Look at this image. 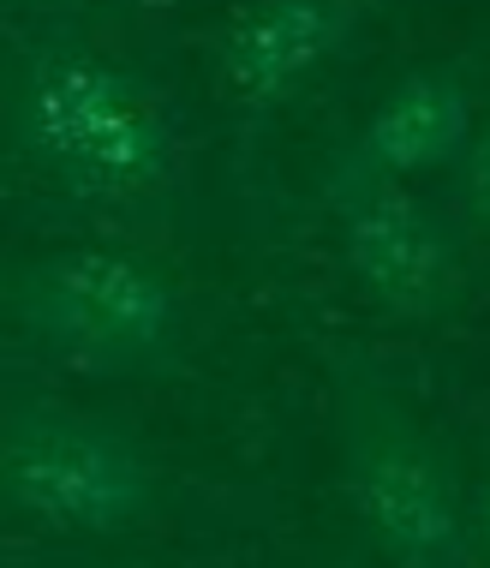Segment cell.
I'll use <instances>...</instances> for the list:
<instances>
[{
	"instance_id": "277c9868",
	"label": "cell",
	"mask_w": 490,
	"mask_h": 568,
	"mask_svg": "<svg viewBox=\"0 0 490 568\" xmlns=\"http://www.w3.org/2000/svg\"><path fill=\"white\" fill-rule=\"evenodd\" d=\"M0 497L67 539H120L156 515L162 473L126 425L84 407H19L0 419Z\"/></svg>"
},
{
	"instance_id": "3957f363",
	"label": "cell",
	"mask_w": 490,
	"mask_h": 568,
	"mask_svg": "<svg viewBox=\"0 0 490 568\" xmlns=\"http://www.w3.org/2000/svg\"><path fill=\"white\" fill-rule=\"evenodd\" d=\"M7 312L49 359L102 377H156L186 359V300L174 275L114 245H67L12 270Z\"/></svg>"
},
{
	"instance_id": "52a82bcc",
	"label": "cell",
	"mask_w": 490,
	"mask_h": 568,
	"mask_svg": "<svg viewBox=\"0 0 490 568\" xmlns=\"http://www.w3.org/2000/svg\"><path fill=\"white\" fill-rule=\"evenodd\" d=\"M365 0H245L216 42V84L245 114L287 102L354 42Z\"/></svg>"
},
{
	"instance_id": "5b68a950",
	"label": "cell",
	"mask_w": 490,
	"mask_h": 568,
	"mask_svg": "<svg viewBox=\"0 0 490 568\" xmlns=\"http://www.w3.org/2000/svg\"><path fill=\"white\" fill-rule=\"evenodd\" d=\"M341 222V264L359 294L395 324H437L461 305L467 252L455 222L407 186H371L329 204Z\"/></svg>"
},
{
	"instance_id": "6da1fadb",
	"label": "cell",
	"mask_w": 490,
	"mask_h": 568,
	"mask_svg": "<svg viewBox=\"0 0 490 568\" xmlns=\"http://www.w3.org/2000/svg\"><path fill=\"white\" fill-rule=\"evenodd\" d=\"M329 432L347 509L395 568H472L467 479L449 437L365 353L329 359Z\"/></svg>"
},
{
	"instance_id": "8992f818",
	"label": "cell",
	"mask_w": 490,
	"mask_h": 568,
	"mask_svg": "<svg viewBox=\"0 0 490 568\" xmlns=\"http://www.w3.org/2000/svg\"><path fill=\"white\" fill-rule=\"evenodd\" d=\"M472 138V90L461 67H419L407 72L371 114L359 120V132L335 150L324 168V204H341L354 192L371 186H407L419 174L461 162Z\"/></svg>"
},
{
	"instance_id": "ba28073f",
	"label": "cell",
	"mask_w": 490,
	"mask_h": 568,
	"mask_svg": "<svg viewBox=\"0 0 490 568\" xmlns=\"http://www.w3.org/2000/svg\"><path fill=\"white\" fill-rule=\"evenodd\" d=\"M461 210L479 227H490V120L472 126L467 150H461Z\"/></svg>"
},
{
	"instance_id": "7a4b0ae2",
	"label": "cell",
	"mask_w": 490,
	"mask_h": 568,
	"mask_svg": "<svg viewBox=\"0 0 490 568\" xmlns=\"http://www.w3.org/2000/svg\"><path fill=\"white\" fill-rule=\"evenodd\" d=\"M12 144L60 192L137 204L174 180V126L156 90L90 42H42L12 90Z\"/></svg>"
},
{
	"instance_id": "9c48e42d",
	"label": "cell",
	"mask_w": 490,
	"mask_h": 568,
	"mask_svg": "<svg viewBox=\"0 0 490 568\" xmlns=\"http://www.w3.org/2000/svg\"><path fill=\"white\" fill-rule=\"evenodd\" d=\"M467 532H472L479 562H490V479L479 490H467Z\"/></svg>"
}]
</instances>
